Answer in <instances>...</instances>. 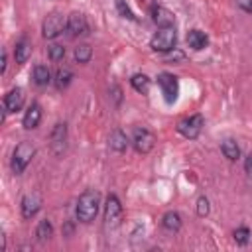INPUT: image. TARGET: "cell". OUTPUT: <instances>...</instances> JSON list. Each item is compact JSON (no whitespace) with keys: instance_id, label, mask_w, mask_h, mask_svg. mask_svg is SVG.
<instances>
[{"instance_id":"cell-1","label":"cell","mask_w":252,"mask_h":252,"mask_svg":"<svg viewBox=\"0 0 252 252\" xmlns=\"http://www.w3.org/2000/svg\"><path fill=\"white\" fill-rule=\"evenodd\" d=\"M98 207H100V195H98V191H93V189L85 191V193L79 197L77 207H75L77 220H81V222H85V224L93 222L94 217H96V213H98Z\"/></svg>"},{"instance_id":"cell-2","label":"cell","mask_w":252,"mask_h":252,"mask_svg":"<svg viewBox=\"0 0 252 252\" xmlns=\"http://www.w3.org/2000/svg\"><path fill=\"white\" fill-rule=\"evenodd\" d=\"M33 156H35V146L32 142H28V140L20 142L14 148V154H12V171L16 175L24 173L26 167L30 165V161L33 159Z\"/></svg>"},{"instance_id":"cell-3","label":"cell","mask_w":252,"mask_h":252,"mask_svg":"<svg viewBox=\"0 0 252 252\" xmlns=\"http://www.w3.org/2000/svg\"><path fill=\"white\" fill-rule=\"evenodd\" d=\"M175 43H177V33H175L173 26L159 28L150 39V47L154 51H159V53H169L171 49H175Z\"/></svg>"},{"instance_id":"cell-4","label":"cell","mask_w":252,"mask_h":252,"mask_svg":"<svg viewBox=\"0 0 252 252\" xmlns=\"http://www.w3.org/2000/svg\"><path fill=\"white\" fill-rule=\"evenodd\" d=\"M63 30H67V18L59 12H51L41 24V32L45 39H55L57 35L63 33Z\"/></svg>"},{"instance_id":"cell-5","label":"cell","mask_w":252,"mask_h":252,"mask_svg":"<svg viewBox=\"0 0 252 252\" xmlns=\"http://www.w3.org/2000/svg\"><path fill=\"white\" fill-rule=\"evenodd\" d=\"M122 220V205H120V199L110 193L106 197V203H104V224L108 228H116Z\"/></svg>"},{"instance_id":"cell-6","label":"cell","mask_w":252,"mask_h":252,"mask_svg":"<svg viewBox=\"0 0 252 252\" xmlns=\"http://www.w3.org/2000/svg\"><path fill=\"white\" fill-rule=\"evenodd\" d=\"M203 124H205V120H203L201 114H191V116L179 120V124H177V132H179L183 138H187V140H195V138L201 134Z\"/></svg>"},{"instance_id":"cell-7","label":"cell","mask_w":252,"mask_h":252,"mask_svg":"<svg viewBox=\"0 0 252 252\" xmlns=\"http://www.w3.org/2000/svg\"><path fill=\"white\" fill-rule=\"evenodd\" d=\"M158 85L161 89V94H163L165 102L167 104L175 102V98L179 94V81H177V77L171 75V73H159L158 75Z\"/></svg>"},{"instance_id":"cell-8","label":"cell","mask_w":252,"mask_h":252,"mask_svg":"<svg viewBox=\"0 0 252 252\" xmlns=\"http://www.w3.org/2000/svg\"><path fill=\"white\" fill-rule=\"evenodd\" d=\"M156 144V136L148 130V128H136L134 134H132V146L138 154H148L152 152Z\"/></svg>"},{"instance_id":"cell-9","label":"cell","mask_w":252,"mask_h":252,"mask_svg":"<svg viewBox=\"0 0 252 252\" xmlns=\"http://www.w3.org/2000/svg\"><path fill=\"white\" fill-rule=\"evenodd\" d=\"M67 32H69L73 37L89 35V22H87L85 14H81V12L69 14V16H67Z\"/></svg>"},{"instance_id":"cell-10","label":"cell","mask_w":252,"mask_h":252,"mask_svg":"<svg viewBox=\"0 0 252 252\" xmlns=\"http://www.w3.org/2000/svg\"><path fill=\"white\" fill-rule=\"evenodd\" d=\"M41 195L37 191H32L28 195L22 197V203H20V209H22V217L24 219H32L37 215V211L41 209Z\"/></svg>"},{"instance_id":"cell-11","label":"cell","mask_w":252,"mask_h":252,"mask_svg":"<svg viewBox=\"0 0 252 252\" xmlns=\"http://www.w3.org/2000/svg\"><path fill=\"white\" fill-rule=\"evenodd\" d=\"M65 142H67V124L65 122H57L51 130V136H49V144H51V150L53 154H61L65 150Z\"/></svg>"},{"instance_id":"cell-12","label":"cell","mask_w":252,"mask_h":252,"mask_svg":"<svg viewBox=\"0 0 252 252\" xmlns=\"http://www.w3.org/2000/svg\"><path fill=\"white\" fill-rule=\"evenodd\" d=\"M24 100H26L24 91H22L20 87H16V89H12V91L4 96V108H6L8 112H18V110H22Z\"/></svg>"},{"instance_id":"cell-13","label":"cell","mask_w":252,"mask_h":252,"mask_svg":"<svg viewBox=\"0 0 252 252\" xmlns=\"http://www.w3.org/2000/svg\"><path fill=\"white\" fill-rule=\"evenodd\" d=\"M150 14H152V20H154V24L158 28H169V26H173V14L167 8H163V6H152Z\"/></svg>"},{"instance_id":"cell-14","label":"cell","mask_w":252,"mask_h":252,"mask_svg":"<svg viewBox=\"0 0 252 252\" xmlns=\"http://www.w3.org/2000/svg\"><path fill=\"white\" fill-rule=\"evenodd\" d=\"M32 49H33L32 47V41L28 37H20L16 41V45H14V59H16V63L18 65L26 63L30 59V55H32Z\"/></svg>"},{"instance_id":"cell-15","label":"cell","mask_w":252,"mask_h":252,"mask_svg":"<svg viewBox=\"0 0 252 252\" xmlns=\"http://www.w3.org/2000/svg\"><path fill=\"white\" fill-rule=\"evenodd\" d=\"M39 122H41V106H39L37 102H33V104H30V108L26 110L22 124H24L26 130H33V128L39 126Z\"/></svg>"},{"instance_id":"cell-16","label":"cell","mask_w":252,"mask_h":252,"mask_svg":"<svg viewBox=\"0 0 252 252\" xmlns=\"http://www.w3.org/2000/svg\"><path fill=\"white\" fill-rule=\"evenodd\" d=\"M207 43H209V37H207L205 32H201V30H191V32L187 33V45H189L191 49L201 51V49L207 47Z\"/></svg>"},{"instance_id":"cell-17","label":"cell","mask_w":252,"mask_h":252,"mask_svg":"<svg viewBox=\"0 0 252 252\" xmlns=\"http://www.w3.org/2000/svg\"><path fill=\"white\" fill-rule=\"evenodd\" d=\"M128 144H130V140H128V136L122 132V130H112L110 132V136H108V146H110V150H114V152H124L126 148H128Z\"/></svg>"},{"instance_id":"cell-18","label":"cell","mask_w":252,"mask_h":252,"mask_svg":"<svg viewBox=\"0 0 252 252\" xmlns=\"http://www.w3.org/2000/svg\"><path fill=\"white\" fill-rule=\"evenodd\" d=\"M220 152H222V156H224L228 161H236V159L240 158V146H238L236 140H232V138L222 140V144H220Z\"/></svg>"},{"instance_id":"cell-19","label":"cell","mask_w":252,"mask_h":252,"mask_svg":"<svg viewBox=\"0 0 252 252\" xmlns=\"http://www.w3.org/2000/svg\"><path fill=\"white\" fill-rule=\"evenodd\" d=\"M161 224L165 230L169 232H177L181 228V215L177 211H167L163 217H161Z\"/></svg>"},{"instance_id":"cell-20","label":"cell","mask_w":252,"mask_h":252,"mask_svg":"<svg viewBox=\"0 0 252 252\" xmlns=\"http://www.w3.org/2000/svg\"><path fill=\"white\" fill-rule=\"evenodd\" d=\"M71 81H73V71L69 67H59L57 73H55V79H53L55 87L59 91H63V89H67L71 85Z\"/></svg>"},{"instance_id":"cell-21","label":"cell","mask_w":252,"mask_h":252,"mask_svg":"<svg viewBox=\"0 0 252 252\" xmlns=\"http://www.w3.org/2000/svg\"><path fill=\"white\" fill-rule=\"evenodd\" d=\"M51 81V71L47 65H35L33 67V83L37 87H45Z\"/></svg>"},{"instance_id":"cell-22","label":"cell","mask_w":252,"mask_h":252,"mask_svg":"<svg viewBox=\"0 0 252 252\" xmlns=\"http://www.w3.org/2000/svg\"><path fill=\"white\" fill-rule=\"evenodd\" d=\"M130 85H132V89H134V91H138V93L146 94V93L150 91V77H148V75H144V73H136V75H132Z\"/></svg>"},{"instance_id":"cell-23","label":"cell","mask_w":252,"mask_h":252,"mask_svg":"<svg viewBox=\"0 0 252 252\" xmlns=\"http://www.w3.org/2000/svg\"><path fill=\"white\" fill-rule=\"evenodd\" d=\"M73 57L77 63H89L91 57H93V47L89 43H79L73 51Z\"/></svg>"},{"instance_id":"cell-24","label":"cell","mask_w":252,"mask_h":252,"mask_svg":"<svg viewBox=\"0 0 252 252\" xmlns=\"http://www.w3.org/2000/svg\"><path fill=\"white\" fill-rule=\"evenodd\" d=\"M51 234H53V224H51V220H49V219L39 220V224H37V228H35L37 240H39V242H45V240L51 238Z\"/></svg>"},{"instance_id":"cell-25","label":"cell","mask_w":252,"mask_h":252,"mask_svg":"<svg viewBox=\"0 0 252 252\" xmlns=\"http://www.w3.org/2000/svg\"><path fill=\"white\" fill-rule=\"evenodd\" d=\"M232 236H234V240H236V244H248V240H250V228L248 226H238L234 232H232Z\"/></svg>"},{"instance_id":"cell-26","label":"cell","mask_w":252,"mask_h":252,"mask_svg":"<svg viewBox=\"0 0 252 252\" xmlns=\"http://www.w3.org/2000/svg\"><path fill=\"white\" fill-rule=\"evenodd\" d=\"M47 55H49L51 61H63V57H65V47L59 45V43H53V45L47 47Z\"/></svg>"},{"instance_id":"cell-27","label":"cell","mask_w":252,"mask_h":252,"mask_svg":"<svg viewBox=\"0 0 252 252\" xmlns=\"http://www.w3.org/2000/svg\"><path fill=\"white\" fill-rule=\"evenodd\" d=\"M209 211H211V207H209V199H207L205 195H201V197L197 199V215H199V217H207Z\"/></svg>"},{"instance_id":"cell-28","label":"cell","mask_w":252,"mask_h":252,"mask_svg":"<svg viewBox=\"0 0 252 252\" xmlns=\"http://www.w3.org/2000/svg\"><path fill=\"white\" fill-rule=\"evenodd\" d=\"M116 6H118V12H120L124 18H128V20H136V16L132 14V10L124 4V0H116Z\"/></svg>"},{"instance_id":"cell-29","label":"cell","mask_w":252,"mask_h":252,"mask_svg":"<svg viewBox=\"0 0 252 252\" xmlns=\"http://www.w3.org/2000/svg\"><path fill=\"white\" fill-rule=\"evenodd\" d=\"M236 4L244 10V12H248V14H252V0H236Z\"/></svg>"},{"instance_id":"cell-30","label":"cell","mask_w":252,"mask_h":252,"mask_svg":"<svg viewBox=\"0 0 252 252\" xmlns=\"http://www.w3.org/2000/svg\"><path fill=\"white\" fill-rule=\"evenodd\" d=\"M110 93H112V96H114V102L120 104V100H122V91H120V87H112Z\"/></svg>"},{"instance_id":"cell-31","label":"cell","mask_w":252,"mask_h":252,"mask_svg":"<svg viewBox=\"0 0 252 252\" xmlns=\"http://www.w3.org/2000/svg\"><path fill=\"white\" fill-rule=\"evenodd\" d=\"M244 171L248 173V175H252V152L246 156V159H244Z\"/></svg>"},{"instance_id":"cell-32","label":"cell","mask_w":252,"mask_h":252,"mask_svg":"<svg viewBox=\"0 0 252 252\" xmlns=\"http://www.w3.org/2000/svg\"><path fill=\"white\" fill-rule=\"evenodd\" d=\"M6 65H8V55L6 51H2V73H6Z\"/></svg>"}]
</instances>
